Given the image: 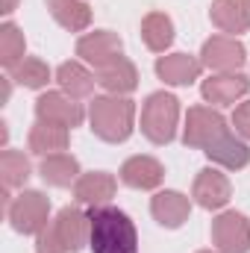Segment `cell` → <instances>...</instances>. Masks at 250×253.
Returning a JSON list of instances; mask_svg holds the SVG:
<instances>
[{"label":"cell","instance_id":"obj_1","mask_svg":"<svg viewBox=\"0 0 250 253\" xmlns=\"http://www.w3.org/2000/svg\"><path fill=\"white\" fill-rule=\"evenodd\" d=\"M186 144L203 147L209 159L227 165V168H245L250 162L248 144H242L224 124V118L212 109L194 106L188 109V126H186Z\"/></svg>","mask_w":250,"mask_h":253},{"label":"cell","instance_id":"obj_2","mask_svg":"<svg viewBox=\"0 0 250 253\" xmlns=\"http://www.w3.org/2000/svg\"><path fill=\"white\" fill-rule=\"evenodd\" d=\"M88 245L94 253H138V236L126 212L94 206L88 212Z\"/></svg>","mask_w":250,"mask_h":253},{"label":"cell","instance_id":"obj_3","mask_svg":"<svg viewBox=\"0 0 250 253\" xmlns=\"http://www.w3.org/2000/svg\"><path fill=\"white\" fill-rule=\"evenodd\" d=\"M132 115L135 106L118 97H100L91 103V129L103 141H124L132 132Z\"/></svg>","mask_w":250,"mask_h":253},{"label":"cell","instance_id":"obj_4","mask_svg":"<svg viewBox=\"0 0 250 253\" xmlns=\"http://www.w3.org/2000/svg\"><path fill=\"white\" fill-rule=\"evenodd\" d=\"M177 97L159 91V94H150L147 103H144V112H141V129L150 141L156 144H168L174 138V126H177Z\"/></svg>","mask_w":250,"mask_h":253},{"label":"cell","instance_id":"obj_5","mask_svg":"<svg viewBox=\"0 0 250 253\" xmlns=\"http://www.w3.org/2000/svg\"><path fill=\"white\" fill-rule=\"evenodd\" d=\"M47 209H50V203L44 194L27 191L9 206V221L18 233H42L47 224Z\"/></svg>","mask_w":250,"mask_h":253},{"label":"cell","instance_id":"obj_6","mask_svg":"<svg viewBox=\"0 0 250 253\" xmlns=\"http://www.w3.org/2000/svg\"><path fill=\"white\" fill-rule=\"evenodd\" d=\"M212 239L224 253H248L250 251V227L245 215L227 212L212 224Z\"/></svg>","mask_w":250,"mask_h":253},{"label":"cell","instance_id":"obj_7","mask_svg":"<svg viewBox=\"0 0 250 253\" xmlns=\"http://www.w3.org/2000/svg\"><path fill=\"white\" fill-rule=\"evenodd\" d=\"M80 56H85L88 62H94L97 68H106L115 59H121V39L112 36V33H94V36H85L80 44H77Z\"/></svg>","mask_w":250,"mask_h":253},{"label":"cell","instance_id":"obj_8","mask_svg":"<svg viewBox=\"0 0 250 253\" xmlns=\"http://www.w3.org/2000/svg\"><path fill=\"white\" fill-rule=\"evenodd\" d=\"M36 112H39V121H50V124H59V126H80V121H83V109L77 103L65 100L56 91L39 97Z\"/></svg>","mask_w":250,"mask_h":253},{"label":"cell","instance_id":"obj_9","mask_svg":"<svg viewBox=\"0 0 250 253\" xmlns=\"http://www.w3.org/2000/svg\"><path fill=\"white\" fill-rule=\"evenodd\" d=\"M194 197H197V203L206 206V209L224 206V203L230 200V183H227V177L218 174V171H212V168L200 171V177L194 180Z\"/></svg>","mask_w":250,"mask_h":253},{"label":"cell","instance_id":"obj_10","mask_svg":"<svg viewBox=\"0 0 250 253\" xmlns=\"http://www.w3.org/2000/svg\"><path fill=\"white\" fill-rule=\"evenodd\" d=\"M162 165L150 156H132L126 159L124 168H121V180L132 189H153L162 183Z\"/></svg>","mask_w":250,"mask_h":253},{"label":"cell","instance_id":"obj_11","mask_svg":"<svg viewBox=\"0 0 250 253\" xmlns=\"http://www.w3.org/2000/svg\"><path fill=\"white\" fill-rule=\"evenodd\" d=\"M203 62L209 65V68H221V71L239 68V65L245 62V47L239 42H233V39L218 36V39H212V42L203 44Z\"/></svg>","mask_w":250,"mask_h":253},{"label":"cell","instance_id":"obj_12","mask_svg":"<svg viewBox=\"0 0 250 253\" xmlns=\"http://www.w3.org/2000/svg\"><path fill=\"white\" fill-rule=\"evenodd\" d=\"M212 21L224 33H242L250 27V0H215Z\"/></svg>","mask_w":250,"mask_h":253},{"label":"cell","instance_id":"obj_13","mask_svg":"<svg viewBox=\"0 0 250 253\" xmlns=\"http://www.w3.org/2000/svg\"><path fill=\"white\" fill-rule=\"evenodd\" d=\"M85 230H88V215H83L80 209H62L56 218L53 233L59 236V242L65 245V251H80L85 242Z\"/></svg>","mask_w":250,"mask_h":253},{"label":"cell","instance_id":"obj_14","mask_svg":"<svg viewBox=\"0 0 250 253\" xmlns=\"http://www.w3.org/2000/svg\"><path fill=\"white\" fill-rule=\"evenodd\" d=\"M250 83L242 74H224V77H212L203 83V97L212 103H236V97L248 94Z\"/></svg>","mask_w":250,"mask_h":253},{"label":"cell","instance_id":"obj_15","mask_svg":"<svg viewBox=\"0 0 250 253\" xmlns=\"http://www.w3.org/2000/svg\"><path fill=\"white\" fill-rule=\"evenodd\" d=\"M153 215L162 227H180L188 218V197L180 191H162L153 197Z\"/></svg>","mask_w":250,"mask_h":253},{"label":"cell","instance_id":"obj_16","mask_svg":"<svg viewBox=\"0 0 250 253\" xmlns=\"http://www.w3.org/2000/svg\"><path fill=\"white\" fill-rule=\"evenodd\" d=\"M156 74L165 80V83H174V85H186L191 80H197L200 74V62H194L186 53H177V56H165L156 62Z\"/></svg>","mask_w":250,"mask_h":253},{"label":"cell","instance_id":"obj_17","mask_svg":"<svg viewBox=\"0 0 250 253\" xmlns=\"http://www.w3.org/2000/svg\"><path fill=\"white\" fill-rule=\"evenodd\" d=\"M115 191V180L109 174H85L80 183H77V200L80 203H91V206H100L112 197Z\"/></svg>","mask_w":250,"mask_h":253},{"label":"cell","instance_id":"obj_18","mask_svg":"<svg viewBox=\"0 0 250 253\" xmlns=\"http://www.w3.org/2000/svg\"><path fill=\"white\" fill-rule=\"evenodd\" d=\"M68 144V126L50 124V121H39L30 132V147L36 153H47V150H62Z\"/></svg>","mask_w":250,"mask_h":253},{"label":"cell","instance_id":"obj_19","mask_svg":"<svg viewBox=\"0 0 250 253\" xmlns=\"http://www.w3.org/2000/svg\"><path fill=\"white\" fill-rule=\"evenodd\" d=\"M77 171H80V165L68 153H53V156H47L42 162V177L50 186H71V180L77 177Z\"/></svg>","mask_w":250,"mask_h":253},{"label":"cell","instance_id":"obj_20","mask_svg":"<svg viewBox=\"0 0 250 253\" xmlns=\"http://www.w3.org/2000/svg\"><path fill=\"white\" fill-rule=\"evenodd\" d=\"M56 77H59L62 88L71 94V97H88V94H91V88H94V77H91L83 65H77V62L59 65Z\"/></svg>","mask_w":250,"mask_h":253},{"label":"cell","instance_id":"obj_21","mask_svg":"<svg viewBox=\"0 0 250 253\" xmlns=\"http://www.w3.org/2000/svg\"><path fill=\"white\" fill-rule=\"evenodd\" d=\"M47 6H50L53 18H56L62 27H68V30H83V27H88V21H91L88 6L80 3V0H47Z\"/></svg>","mask_w":250,"mask_h":253},{"label":"cell","instance_id":"obj_22","mask_svg":"<svg viewBox=\"0 0 250 253\" xmlns=\"http://www.w3.org/2000/svg\"><path fill=\"white\" fill-rule=\"evenodd\" d=\"M141 36H144V42H147L150 50H165L174 42V24H171V18H165L159 12L147 15L144 24H141Z\"/></svg>","mask_w":250,"mask_h":253},{"label":"cell","instance_id":"obj_23","mask_svg":"<svg viewBox=\"0 0 250 253\" xmlns=\"http://www.w3.org/2000/svg\"><path fill=\"white\" fill-rule=\"evenodd\" d=\"M100 83L109 91H132L135 88V68L121 56V59H115L112 65L100 68Z\"/></svg>","mask_w":250,"mask_h":253},{"label":"cell","instance_id":"obj_24","mask_svg":"<svg viewBox=\"0 0 250 253\" xmlns=\"http://www.w3.org/2000/svg\"><path fill=\"white\" fill-rule=\"evenodd\" d=\"M0 59L6 68H15V65L21 62V56H24V33L15 27V24H3V30H0Z\"/></svg>","mask_w":250,"mask_h":253},{"label":"cell","instance_id":"obj_25","mask_svg":"<svg viewBox=\"0 0 250 253\" xmlns=\"http://www.w3.org/2000/svg\"><path fill=\"white\" fill-rule=\"evenodd\" d=\"M9 74H12V80H18L21 85H30V88H42L50 80L47 65L39 62V59H24V62H18L15 68H9Z\"/></svg>","mask_w":250,"mask_h":253},{"label":"cell","instance_id":"obj_26","mask_svg":"<svg viewBox=\"0 0 250 253\" xmlns=\"http://www.w3.org/2000/svg\"><path fill=\"white\" fill-rule=\"evenodd\" d=\"M27 177H30V162L24 159V153L6 150V153H3V183H6V189L24 183Z\"/></svg>","mask_w":250,"mask_h":253},{"label":"cell","instance_id":"obj_27","mask_svg":"<svg viewBox=\"0 0 250 253\" xmlns=\"http://www.w3.org/2000/svg\"><path fill=\"white\" fill-rule=\"evenodd\" d=\"M39 253H68L65 245L59 242V236L53 233V227L42 230V236H39Z\"/></svg>","mask_w":250,"mask_h":253},{"label":"cell","instance_id":"obj_28","mask_svg":"<svg viewBox=\"0 0 250 253\" xmlns=\"http://www.w3.org/2000/svg\"><path fill=\"white\" fill-rule=\"evenodd\" d=\"M236 126H239V132H245L250 138V103H242L236 109Z\"/></svg>","mask_w":250,"mask_h":253},{"label":"cell","instance_id":"obj_29","mask_svg":"<svg viewBox=\"0 0 250 253\" xmlns=\"http://www.w3.org/2000/svg\"><path fill=\"white\" fill-rule=\"evenodd\" d=\"M15 9V0H6V12H12Z\"/></svg>","mask_w":250,"mask_h":253}]
</instances>
